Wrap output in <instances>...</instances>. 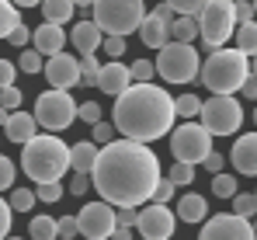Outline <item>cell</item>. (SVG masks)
Wrapping results in <instances>:
<instances>
[{
    "label": "cell",
    "mask_w": 257,
    "mask_h": 240,
    "mask_svg": "<svg viewBox=\"0 0 257 240\" xmlns=\"http://www.w3.org/2000/svg\"><path fill=\"white\" fill-rule=\"evenodd\" d=\"M160 178H164L160 174V157L153 153V146L132 143V139H115V143L101 146L94 174H90L94 192L111 209L146 205L153 199Z\"/></svg>",
    "instance_id": "6da1fadb"
},
{
    "label": "cell",
    "mask_w": 257,
    "mask_h": 240,
    "mask_svg": "<svg viewBox=\"0 0 257 240\" xmlns=\"http://www.w3.org/2000/svg\"><path fill=\"white\" fill-rule=\"evenodd\" d=\"M174 119H177L174 98L160 84H132L122 98H115V108H111L115 132L146 146L174 132Z\"/></svg>",
    "instance_id": "7a4b0ae2"
},
{
    "label": "cell",
    "mask_w": 257,
    "mask_h": 240,
    "mask_svg": "<svg viewBox=\"0 0 257 240\" xmlns=\"http://www.w3.org/2000/svg\"><path fill=\"white\" fill-rule=\"evenodd\" d=\"M21 167L35 181V188L39 185H59L63 174L73 171L70 167V146L52 132H39L32 143L21 146Z\"/></svg>",
    "instance_id": "3957f363"
},
{
    "label": "cell",
    "mask_w": 257,
    "mask_h": 240,
    "mask_svg": "<svg viewBox=\"0 0 257 240\" xmlns=\"http://www.w3.org/2000/svg\"><path fill=\"white\" fill-rule=\"evenodd\" d=\"M250 80V59L240 49H215L202 63V87L212 91V98H233V91H243Z\"/></svg>",
    "instance_id": "277c9868"
},
{
    "label": "cell",
    "mask_w": 257,
    "mask_h": 240,
    "mask_svg": "<svg viewBox=\"0 0 257 240\" xmlns=\"http://www.w3.org/2000/svg\"><path fill=\"white\" fill-rule=\"evenodd\" d=\"M90 21L101 28V35H108V39H125V35H132V32L143 28L146 7H143L139 0H97Z\"/></svg>",
    "instance_id": "5b68a950"
},
{
    "label": "cell",
    "mask_w": 257,
    "mask_h": 240,
    "mask_svg": "<svg viewBox=\"0 0 257 240\" xmlns=\"http://www.w3.org/2000/svg\"><path fill=\"white\" fill-rule=\"evenodd\" d=\"M240 21H236V4L229 0H205L202 14H198V39H202V49L212 56L215 49H222L229 35H236Z\"/></svg>",
    "instance_id": "8992f818"
},
{
    "label": "cell",
    "mask_w": 257,
    "mask_h": 240,
    "mask_svg": "<svg viewBox=\"0 0 257 240\" xmlns=\"http://www.w3.org/2000/svg\"><path fill=\"white\" fill-rule=\"evenodd\" d=\"M157 73L167 80V84H191V80L202 77V56H198L195 45L171 42L157 56Z\"/></svg>",
    "instance_id": "52a82bcc"
},
{
    "label": "cell",
    "mask_w": 257,
    "mask_h": 240,
    "mask_svg": "<svg viewBox=\"0 0 257 240\" xmlns=\"http://www.w3.org/2000/svg\"><path fill=\"white\" fill-rule=\"evenodd\" d=\"M77 119H80V105L70 98V91H42L35 98V122L52 136L70 129Z\"/></svg>",
    "instance_id": "ba28073f"
},
{
    "label": "cell",
    "mask_w": 257,
    "mask_h": 240,
    "mask_svg": "<svg viewBox=\"0 0 257 240\" xmlns=\"http://www.w3.org/2000/svg\"><path fill=\"white\" fill-rule=\"evenodd\" d=\"M171 153L177 164H205V157L212 153V136L202 122H184L171 132Z\"/></svg>",
    "instance_id": "9c48e42d"
},
{
    "label": "cell",
    "mask_w": 257,
    "mask_h": 240,
    "mask_svg": "<svg viewBox=\"0 0 257 240\" xmlns=\"http://www.w3.org/2000/svg\"><path fill=\"white\" fill-rule=\"evenodd\" d=\"M243 105L236 101V98H209V101H202V125L209 129V136H233V132H240V125H243Z\"/></svg>",
    "instance_id": "30bf717a"
},
{
    "label": "cell",
    "mask_w": 257,
    "mask_h": 240,
    "mask_svg": "<svg viewBox=\"0 0 257 240\" xmlns=\"http://www.w3.org/2000/svg\"><path fill=\"white\" fill-rule=\"evenodd\" d=\"M198 240H257L254 223L236 216V212H219V216H209L198 230Z\"/></svg>",
    "instance_id": "8fae6325"
},
{
    "label": "cell",
    "mask_w": 257,
    "mask_h": 240,
    "mask_svg": "<svg viewBox=\"0 0 257 240\" xmlns=\"http://www.w3.org/2000/svg\"><path fill=\"white\" fill-rule=\"evenodd\" d=\"M77 226H80V237L87 240H111L115 233V209L108 202H87L84 209L77 212Z\"/></svg>",
    "instance_id": "7c38bea8"
},
{
    "label": "cell",
    "mask_w": 257,
    "mask_h": 240,
    "mask_svg": "<svg viewBox=\"0 0 257 240\" xmlns=\"http://www.w3.org/2000/svg\"><path fill=\"white\" fill-rule=\"evenodd\" d=\"M174 212L167 205H146L139 209V223H136V233L139 240H174Z\"/></svg>",
    "instance_id": "4fadbf2b"
},
{
    "label": "cell",
    "mask_w": 257,
    "mask_h": 240,
    "mask_svg": "<svg viewBox=\"0 0 257 240\" xmlns=\"http://www.w3.org/2000/svg\"><path fill=\"white\" fill-rule=\"evenodd\" d=\"M45 80L52 84V91H73L80 87V56H52L45 59Z\"/></svg>",
    "instance_id": "5bb4252c"
},
{
    "label": "cell",
    "mask_w": 257,
    "mask_h": 240,
    "mask_svg": "<svg viewBox=\"0 0 257 240\" xmlns=\"http://www.w3.org/2000/svg\"><path fill=\"white\" fill-rule=\"evenodd\" d=\"M229 160H233V167H236L240 174L257 178V129H254V132H243V136L233 143Z\"/></svg>",
    "instance_id": "9a60e30c"
},
{
    "label": "cell",
    "mask_w": 257,
    "mask_h": 240,
    "mask_svg": "<svg viewBox=\"0 0 257 240\" xmlns=\"http://www.w3.org/2000/svg\"><path fill=\"white\" fill-rule=\"evenodd\" d=\"M128 87H132V70L125 63H104L101 66V77H97V91L111 94V98H122Z\"/></svg>",
    "instance_id": "2e32d148"
},
{
    "label": "cell",
    "mask_w": 257,
    "mask_h": 240,
    "mask_svg": "<svg viewBox=\"0 0 257 240\" xmlns=\"http://www.w3.org/2000/svg\"><path fill=\"white\" fill-rule=\"evenodd\" d=\"M70 45L80 52V59L84 56H94L101 45H104V35H101V28L94 25V21H77L73 28H70Z\"/></svg>",
    "instance_id": "e0dca14e"
},
{
    "label": "cell",
    "mask_w": 257,
    "mask_h": 240,
    "mask_svg": "<svg viewBox=\"0 0 257 240\" xmlns=\"http://www.w3.org/2000/svg\"><path fill=\"white\" fill-rule=\"evenodd\" d=\"M39 122H35V115L32 112H11V119H7V125H4V136H7V143H32L39 132Z\"/></svg>",
    "instance_id": "ac0fdd59"
},
{
    "label": "cell",
    "mask_w": 257,
    "mask_h": 240,
    "mask_svg": "<svg viewBox=\"0 0 257 240\" xmlns=\"http://www.w3.org/2000/svg\"><path fill=\"white\" fill-rule=\"evenodd\" d=\"M139 39L146 49H164V45H171V21H164V18H157L153 11L146 14V21H143V28H139Z\"/></svg>",
    "instance_id": "d6986e66"
},
{
    "label": "cell",
    "mask_w": 257,
    "mask_h": 240,
    "mask_svg": "<svg viewBox=\"0 0 257 240\" xmlns=\"http://www.w3.org/2000/svg\"><path fill=\"white\" fill-rule=\"evenodd\" d=\"M32 42H35V52L39 56H59L63 52V45H66V35H63V28H56V25H39L35 32H32Z\"/></svg>",
    "instance_id": "ffe728a7"
},
{
    "label": "cell",
    "mask_w": 257,
    "mask_h": 240,
    "mask_svg": "<svg viewBox=\"0 0 257 240\" xmlns=\"http://www.w3.org/2000/svg\"><path fill=\"white\" fill-rule=\"evenodd\" d=\"M97 153H101V146L97 143H90V139H80V143H73L70 146V167H73V174H94V164H97Z\"/></svg>",
    "instance_id": "44dd1931"
},
{
    "label": "cell",
    "mask_w": 257,
    "mask_h": 240,
    "mask_svg": "<svg viewBox=\"0 0 257 240\" xmlns=\"http://www.w3.org/2000/svg\"><path fill=\"white\" fill-rule=\"evenodd\" d=\"M177 219L181 223H205L209 219V202H205V195H198V192L181 195V202H177Z\"/></svg>",
    "instance_id": "7402d4cb"
},
{
    "label": "cell",
    "mask_w": 257,
    "mask_h": 240,
    "mask_svg": "<svg viewBox=\"0 0 257 240\" xmlns=\"http://www.w3.org/2000/svg\"><path fill=\"white\" fill-rule=\"evenodd\" d=\"M73 14H77V7H73L70 0H45V4H42L45 25H56V28H63V25H66Z\"/></svg>",
    "instance_id": "603a6c76"
},
{
    "label": "cell",
    "mask_w": 257,
    "mask_h": 240,
    "mask_svg": "<svg viewBox=\"0 0 257 240\" xmlns=\"http://www.w3.org/2000/svg\"><path fill=\"white\" fill-rule=\"evenodd\" d=\"M28 240H59V219H52V216H32V223H28Z\"/></svg>",
    "instance_id": "cb8c5ba5"
},
{
    "label": "cell",
    "mask_w": 257,
    "mask_h": 240,
    "mask_svg": "<svg viewBox=\"0 0 257 240\" xmlns=\"http://www.w3.org/2000/svg\"><path fill=\"white\" fill-rule=\"evenodd\" d=\"M25 21H21V7H14V4H7V0H0V39L11 42V35L21 28Z\"/></svg>",
    "instance_id": "d4e9b609"
},
{
    "label": "cell",
    "mask_w": 257,
    "mask_h": 240,
    "mask_svg": "<svg viewBox=\"0 0 257 240\" xmlns=\"http://www.w3.org/2000/svg\"><path fill=\"white\" fill-rule=\"evenodd\" d=\"M195 39H198V21L195 18H174L171 21V42L191 45Z\"/></svg>",
    "instance_id": "484cf974"
},
{
    "label": "cell",
    "mask_w": 257,
    "mask_h": 240,
    "mask_svg": "<svg viewBox=\"0 0 257 240\" xmlns=\"http://www.w3.org/2000/svg\"><path fill=\"white\" fill-rule=\"evenodd\" d=\"M236 49H240L247 59L257 56V21H247V25L236 28Z\"/></svg>",
    "instance_id": "4316f807"
},
{
    "label": "cell",
    "mask_w": 257,
    "mask_h": 240,
    "mask_svg": "<svg viewBox=\"0 0 257 240\" xmlns=\"http://www.w3.org/2000/svg\"><path fill=\"white\" fill-rule=\"evenodd\" d=\"M174 108H177V119L191 122V119H198V115H202V98L188 91V94H181V98H174Z\"/></svg>",
    "instance_id": "83f0119b"
},
{
    "label": "cell",
    "mask_w": 257,
    "mask_h": 240,
    "mask_svg": "<svg viewBox=\"0 0 257 240\" xmlns=\"http://www.w3.org/2000/svg\"><path fill=\"white\" fill-rule=\"evenodd\" d=\"M7 202H11V209H14V212H32V209H35V202H39V195H35L32 188H14V192L7 195Z\"/></svg>",
    "instance_id": "f1b7e54d"
},
{
    "label": "cell",
    "mask_w": 257,
    "mask_h": 240,
    "mask_svg": "<svg viewBox=\"0 0 257 240\" xmlns=\"http://www.w3.org/2000/svg\"><path fill=\"white\" fill-rule=\"evenodd\" d=\"M212 195H219V199H236L240 192H236V178L233 174H215L212 178Z\"/></svg>",
    "instance_id": "f546056e"
},
{
    "label": "cell",
    "mask_w": 257,
    "mask_h": 240,
    "mask_svg": "<svg viewBox=\"0 0 257 240\" xmlns=\"http://www.w3.org/2000/svg\"><path fill=\"white\" fill-rule=\"evenodd\" d=\"M233 212L243 216V219H254L257 216V195L254 192H240V195L233 199Z\"/></svg>",
    "instance_id": "4dcf8cb0"
},
{
    "label": "cell",
    "mask_w": 257,
    "mask_h": 240,
    "mask_svg": "<svg viewBox=\"0 0 257 240\" xmlns=\"http://www.w3.org/2000/svg\"><path fill=\"white\" fill-rule=\"evenodd\" d=\"M97 77H101V63H97V56H84L80 59V84H94L97 87Z\"/></svg>",
    "instance_id": "1f68e13d"
},
{
    "label": "cell",
    "mask_w": 257,
    "mask_h": 240,
    "mask_svg": "<svg viewBox=\"0 0 257 240\" xmlns=\"http://www.w3.org/2000/svg\"><path fill=\"white\" fill-rule=\"evenodd\" d=\"M90 143H97V146H108V143H115V125L111 122H97V125H90Z\"/></svg>",
    "instance_id": "d6a6232c"
},
{
    "label": "cell",
    "mask_w": 257,
    "mask_h": 240,
    "mask_svg": "<svg viewBox=\"0 0 257 240\" xmlns=\"http://www.w3.org/2000/svg\"><path fill=\"white\" fill-rule=\"evenodd\" d=\"M167 178H171L177 188H188V185L195 181V167H188V164H177V160H174V167L167 171Z\"/></svg>",
    "instance_id": "836d02e7"
},
{
    "label": "cell",
    "mask_w": 257,
    "mask_h": 240,
    "mask_svg": "<svg viewBox=\"0 0 257 240\" xmlns=\"http://www.w3.org/2000/svg\"><path fill=\"white\" fill-rule=\"evenodd\" d=\"M128 70H132V84H150L153 73H157V63H150V59H136Z\"/></svg>",
    "instance_id": "e575fe53"
},
{
    "label": "cell",
    "mask_w": 257,
    "mask_h": 240,
    "mask_svg": "<svg viewBox=\"0 0 257 240\" xmlns=\"http://www.w3.org/2000/svg\"><path fill=\"white\" fill-rule=\"evenodd\" d=\"M21 101H25V94H21V87L14 84V87H7V91H0V108L4 112H18L21 108Z\"/></svg>",
    "instance_id": "d590c367"
},
{
    "label": "cell",
    "mask_w": 257,
    "mask_h": 240,
    "mask_svg": "<svg viewBox=\"0 0 257 240\" xmlns=\"http://www.w3.org/2000/svg\"><path fill=\"white\" fill-rule=\"evenodd\" d=\"M171 4H174V14L177 18H195V21H198L202 7H205L202 0H171Z\"/></svg>",
    "instance_id": "8d00e7d4"
},
{
    "label": "cell",
    "mask_w": 257,
    "mask_h": 240,
    "mask_svg": "<svg viewBox=\"0 0 257 240\" xmlns=\"http://www.w3.org/2000/svg\"><path fill=\"white\" fill-rule=\"evenodd\" d=\"M18 66H21L25 73H39V70H45L42 56H39L35 49H25V52H21V59H18Z\"/></svg>",
    "instance_id": "74e56055"
},
{
    "label": "cell",
    "mask_w": 257,
    "mask_h": 240,
    "mask_svg": "<svg viewBox=\"0 0 257 240\" xmlns=\"http://www.w3.org/2000/svg\"><path fill=\"white\" fill-rule=\"evenodd\" d=\"M14 188V160L7 153H0V192Z\"/></svg>",
    "instance_id": "f35d334b"
},
{
    "label": "cell",
    "mask_w": 257,
    "mask_h": 240,
    "mask_svg": "<svg viewBox=\"0 0 257 240\" xmlns=\"http://www.w3.org/2000/svg\"><path fill=\"white\" fill-rule=\"evenodd\" d=\"M35 195H39V202H45V205L59 202V199H63V181H59V185H39Z\"/></svg>",
    "instance_id": "ab89813d"
},
{
    "label": "cell",
    "mask_w": 257,
    "mask_h": 240,
    "mask_svg": "<svg viewBox=\"0 0 257 240\" xmlns=\"http://www.w3.org/2000/svg\"><path fill=\"white\" fill-rule=\"evenodd\" d=\"M11 219H14V209H11V202L0 195V240L11 237Z\"/></svg>",
    "instance_id": "60d3db41"
},
{
    "label": "cell",
    "mask_w": 257,
    "mask_h": 240,
    "mask_svg": "<svg viewBox=\"0 0 257 240\" xmlns=\"http://www.w3.org/2000/svg\"><path fill=\"white\" fill-rule=\"evenodd\" d=\"M174 188H177V185H174L171 178H160V185H157V192H153V202H157V205H167V202L174 199Z\"/></svg>",
    "instance_id": "b9f144b4"
},
{
    "label": "cell",
    "mask_w": 257,
    "mask_h": 240,
    "mask_svg": "<svg viewBox=\"0 0 257 240\" xmlns=\"http://www.w3.org/2000/svg\"><path fill=\"white\" fill-rule=\"evenodd\" d=\"M77 237H80L77 216H63V219H59V240H77Z\"/></svg>",
    "instance_id": "7bdbcfd3"
},
{
    "label": "cell",
    "mask_w": 257,
    "mask_h": 240,
    "mask_svg": "<svg viewBox=\"0 0 257 240\" xmlns=\"http://www.w3.org/2000/svg\"><path fill=\"white\" fill-rule=\"evenodd\" d=\"M101 49L111 56V63H122V56H125V39H104Z\"/></svg>",
    "instance_id": "ee69618b"
},
{
    "label": "cell",
    "mask_w": 257,
    "mask_h": 240,
    "mask_svg": "<svg viewBox=\"0 0 257 240\" xmlns=\"http://www.w3.org/2000/svg\"><path fill=\"white\" fill-rule=\"evenodd\" d=\"M115 223L125 226V230H136V223H139V209H115Z\"/></svg>",
    "instance_id": "f6af8a7d"
},
{
    "label": "cell",
    "mask_w": 257,
    "mask_h": 240,
    "mask_svg": "<svg viewBox=\"0 0 257 240\" xmlns=\"http://www.w3.org/2000/svg\"><path fill=\"white\" fill-rule=\"evenodd\" d=\"M80 119H84L87 125H97V122H101V105H97V101H84V105H80Z\"/></svg>",
    "instance_id": "bcb514c9"
},
{
    "label": "cell",
    "mask_w": 257,
    "mask_h": 240,
    "mask_svg": "<svg viewBox=\"0 0 257 240\" xmlns=\"http://www.w3.org/2000/svg\"><path fill=\"white\" fill-rule=\"evenodd\" d=\"M14 73H18V66H14V63H7V59H0V91L14 87Z\"/></svg>",
    "instance_id": "7dc6e473"
},
{
    "label": "cell",
    "mask_w": 257,
    "mask_h": 240,
    "mask_svg": "<svg viewBox=\"0 0 257 240\" xmlns=\"http://www.w3.org/2000/svg\"><path fill=\"white\" fill-rule=\"evenodd\" d=\"M70 195H87V188H90V178L87 174H70Z\"/></svg>",
    "instance_id": "c3c4849f"
},
{
    "label": "cell",
    "mask_w": 257,
    "mask_h": 240,
    "mask_svg": "<svg viewBox=\"0 0 257 240\" xmlns=\"http://www.w3.org/2000/svg\"><path fill=\"white\" fill-rule=\"evenodd\" d=\"M202 167H205V171H209V174H222V167H226V157H222V153H219V150H212V153H209V157H205V164H202Z\"/></svg>",
    "instance_id": "681fc988"
},
{
    "label": "cell",
    "mask_w": 257,
    "mask_h": 240,
    "mask_svg": "<svg viewBox=\"0 0 257 240\" xmlns=\"http://www.w3.org/2000/svg\"><path fill=\"white\" fill-rule=\"evenodd\" d=\"M236 21H240V25H247V21H257V14H254V4L240 0V4H236Z\"/></svg>",
    "instance_id": "f907efd6"
},
{
    "label": "cell",
    "mask_w": 257,
    "mask_h": 240,
    "mask_svg": "<svg viewBox=\"0 0 257 240\" xmlns=\"http://www.w3.org/2000/svg\"><path fill=\"white\" fill-rule=\"evenodd\" d=\"M28 42H32V28H28V25H21V28L11 35V45H18V49H25Z\"/></svg>",
    "instance_id": "816d5d0a"
},
{
    "label": "cell",
    "mask_w": 257,
    "mask_h": 240,
    "mask_svg": "<svg viewBox=\"0 0 257 240\" xmlns=\"http://www.w3.org/2000/svg\"><path fill=\"white\" fill-rule=\"evenodd\" d=\"M240 94H243V98H247V101H257V77H250V80H247V84H243V91H240Z\"/></svg>",
    "instance_id": "f5cc1de1"
},
{
    "label": "cell",
    "mask_w": 257,
    "mask_h": 240,
    "mask_svg": "<svg viewBox=\"0 0 257 240\" xmlns=\"http://www.w3.org/2000/svg\"><path fill=\"white\" fill-rule=\"evenodd\" d=\"M153 14H157V18H164V21H174V4H160Z\"/></svg>",
    "instance_id": "db71d44e"
},
{
    "label": "cell",
    "mask_w": 257,
    "mask_h": 240,
    "mask_svg": "<svg viewBox=\"0 0 257 240\" xmlns=\"http://www.w3.org/2000/svg\"><path fill=\"white\" fill-rule=\"evenodd\" d=\"M111 240H136V230H125V226H115Z\"/></svg>",
    "instance_id": "11a10c76"
},
{
    "label": "cell",
    "mask_w": 257,
    "mask_h": 240,
    "mask_svg": "<svg viewBox=\"0 0 257 240\" xmlns=\"http://www.w3.org/2000/svg\"><path fill=\"white\" fill-rule=\"evenodd\" d=\"M250 77H257V56L250 59Z\"/></svg>",
    "instance_id": "9f6ffc18"
},
{
    "label": "cell",
    "mask_w": 257,
    "mask_h": 240,
    "mask_svg": "<svg viewBox=\"0 0 257 240\" xmlns=\"http://www.w3.org/2000/svg\"><path fill=\"white\" fill-rule=\"evenodd\" d=\"M7 119H11V115H7V112L0 108V125H7Z\"/></svg>",
    "instance_id": "6f0895ef"
},
{
    "label": "cell",
    "mask_w": 257,
    "mask_h": 240,
    "mask_svg": "<svg viewBox=\"0 0 257 240\" xmlns=\"http://www.w3.org/2000/svg\"><path fill=\"white\" fill-rule=\"evenodd\" d=\"M250 223H254V233H257V216H254V219H250Z\"/></svg>",
    "instance_id": "680465c9"
},
{
    "label": "cell",
    "mask_w": 257,
    "mask_h": 240,
    "mask_svg": "<svg viewBox=\"0 0 257 240\" xmlns=\"http://www.w3.org/2000/svg\"><path fill=\"white\" fill-rule=\"evenodd\" d=\"M7 240H25V237H7Z\"/></svg>",
    "instance_id": "91938a15"
},
{
    "label": "cell",
    "mask_w": 257,
    "mask_h": 240,
    "mask_svg": "<svg viewBox=\"0 0 257 240\" xmlns=\"http://www.w3.org/2000/svg\"><path fill=\"white\" fill-rule=\"evenodd\" d=\"M254 14H257V4H254Z\"/></svg>",
    "instance_id": "94428289"
},
{
    "label": "cell",
    "mask_w": 257,
    "mask_h": 240,
    "mask_svg": "<svg viewBox=\"0 0 257 240\" xmlns=\"http://www.w3.org/2000/svg\"><path fill=\"white\" fill-rule=\"evenodd\" d=\"M254 122H257V112H254Z\"/></svg>",
    "instance_id": "6125c7cd"
},
{
    "label": "cell",
    "mask_w": 257,
    "mask_h": 240,
    "mask_svg": "<svg viewBox=\"0 0 257 240\" xmlns=\"http://www.w3.org/2000/svg\"><path fill=\"white\" fill-rule=\"evenodd\" d=\"M136 240H139V237H136Z\"/></svg>",
    "instance_id": "be15d7a7"
},
{
    "label": "cell",
    "mask_w": 257,
    "mask_h": 240,
    "mask_svg": "<svg viewBox=\"0 0 257 240\" xmlns=\"http://www.w3.org/2000/svg\"><path fill=\"white\" fill-rule=\"evenodd\" d=\"M254 195H257V192H254Z\"/></svg>",
    "instance_id": "e7e4bbea"
}]
</instances>
